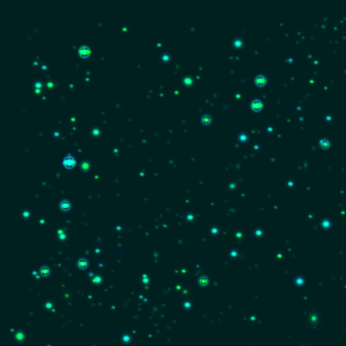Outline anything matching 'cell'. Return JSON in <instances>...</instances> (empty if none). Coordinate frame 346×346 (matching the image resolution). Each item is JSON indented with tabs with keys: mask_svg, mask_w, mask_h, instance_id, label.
<instances>
[{
	"mask_svg": "<svg viewBox=\"0 0 346 346\" xmlns=\"http://www.w3.org/2000/svg\"><path fill=\"white\" fill-rule=\"evenodd\" d=\"M74 161H75V159H74L73 156L66 155L63 159V165H66V166H71L72 165H74Z\"/></svg>",
	"mask_w": 346,
	"mask_h": 346,
	"instance_id": "cell-1",
	"label": "cell"
},
{
	"mask_svg": "<svg viewBox=\"0 0 346 346\" xmlns=\"http://www.w3.org/2000/svg\"><path fill=\"white\" fill-rule=\"evenodd\" d=\"M78 52H79L80 55L86 56L87 54L89 53V49L86 46H81V47H79V49H78Z\"/></svg>",
	"mask_w": 346,
	"mask_h": 346,
	"instance_id": "cell-2",
	"label": "cell"
},
{
	"mask_svg": "<svg viewBox=\"0 0 346 346\" xmlns=\"http://www.w3.org/2000/svg\"><path fill=\"white\" fill-rule=\"evenodd\" d=\"M67 205H68V202H67V201H61V203H60V206L61 207H67Z\"/></svg>",
	"mask_w": 346,
	"mask_h": 346,
	"instance_id": "cell-3",
	"label": "cell"
}]
</instances>
